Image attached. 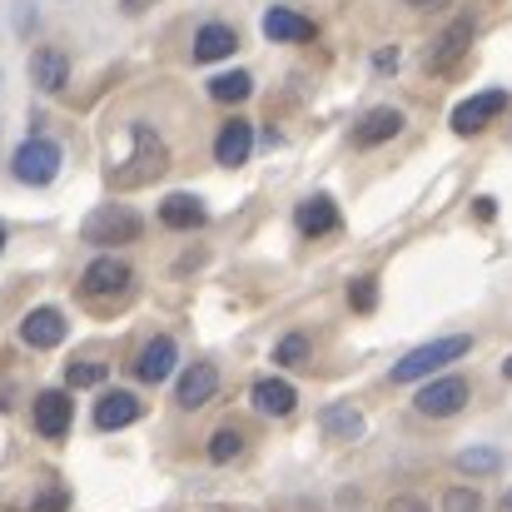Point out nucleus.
<instances>
[{
  "instance_id": "f257e3e1",
  "label": "nucleus",
  "mask_w": 512,
  "mask_h": 512,
  "mask_svg": "<svg viewBox=\"0 0 512 512\" xmlns=\"http://www.w3.org/2000/svg\"><path fill=\"white\" fill-rule=\"evenodd\" d=\"M468 348H473V339H468V334L423 343V348H413L408 358H398V363H393V383H418V378H428V373H438V368L458 363Z\"/></svg>"
},
{
  "instance_id": "f03ea898",
  "label": "nucleus",
  "mask_w": 512,
  "mask_h": 512,
  "mask_svg": "<svg viewBox=\"0 0 512 512\" xmlns=\"http://www.w3.org/2000/svg\"><path fill=\"white\" fill-rule=\"evenodd\" d=\"M165 170H170V150H165L160 130H155V125H135V155H130V170H115V184L140 189V184H155Z\"/></svg>"
},
{
  "instance_id": "7ed1b4c3",
  "label": "nucleus",
  "mask_w": 512,
  "mask_h": 512,
  "mask_svg": "<svg viewBox=\"0 0 512 512\" xmlns=\"http://www.w3.org/2000/svg\"><path fill=\"white\" fill-rule=\"evenodd\" d=\"M140 214L135 209H125V204H100L90 219H85V239L90 244H130V239H140Z\"/></svg>"
},
{
  "instance_id": "20e7f679",
  "label": "nucleus",
  "mask_w": 512,
  "mask_h": 512,
  "mask_svg": "<svg viewBox=\"0 0 512 512\" xmlns=\"http://www.w3.org/2000/svg\"><path fill=\"white\" fill-rule=\"evenodd\" d=\"M10 174L20 184H50L60 174V145L55 140H25L15 155H10Z\"/></svg>"
},
{
  "instance_id": "39448f33",
  "label": "nucleus",
  "mask_w": 512,
  "mask_h": 512,
  "mask_svg": "<svg viewBox=\"0 0 512 512\" xmlns=\"http://www.w3.org/2000/svg\"><path fill=\"white\" fill-rule=\"evenodd\" d=\"M463 403H468V378H453V373L423 383L418 398H413V408L423 418H453V413H463Z\"/></svg>"
},
{
  "instance_id": "423d86ee",
  "label": "nucleus",
  "mask_w": 512,
  "mask_h": 512,
  "mask_svg": "<svg viewBox=\"0 0 512 512\" xmlns=\"http://www.w3.org/2000/svg\"><path fill=\"white\" fill-rule=\"evenodd\" d=\"M130 284H135V274H130L125 259H95L85 269V279H80V294L85 299H120Z\"/></svg>"
},
{
  "instance_id": "0eeeda50",
  "label": "nucleus",
  "mask_w": 512,
  "mask_h": 512,
  "mask_svg": "<svg viewBox=\"0 0 512 512\" xmlns=\"http://www.w3.org/2000/svg\"><path fill=\"white\" fill-rule=\"evenodd\" d=\"M468 45H473V15H458V20L433 40V50H428V70H433V75L453 70V65L468 55Z\"/></svg>"
},
{
  "instance_id": "6e6552de",
  "label": "nucleus",
  "mask_w": 512,
  "mask_h": 512,
  "mask_svg": "<svg viewBox=\"0 0 512 512\" xmlns=\"http://www.w3.org/2000/svg\"><path fill=\"white\" fill-rule=\"evenodd\" d=\"M70 418H75V408H70V393L65 388H50V393L35 398V428H40V438L60 443L70 433Z\"/></svg>"
},
{
  "instance_id": "1a4fd4ad",
  "label": "nucleus",
  "mask_w": 512,
  "mask_h": 512,
  "mask_svg": "<svg viewBox=\"0 0 512 512\" xmlns=\"http://www.w3.org/2000/svg\"><path fill=\"white\" fill-rule=\"evenodd\" d=\"M214 388H219V368L214 363H189L174 383V403L179 408H204L214 398Z\"/></svg>"
},
{
  "instance_id": "9d476101",
  "label": "nucleus",
  "mask_w": 512,
  "mask_h": 512,
  "mask_svg": "<svg viewBox=\"0 0 512 512\" xmlns=\"http://www.w3.org/2000/svg\"><path fill=\"white\" fill-rule=\"evenodd\" d=\"M503 105H508L503 90H483V95H473V100H463V105L453 110V130H458V135H478L493 115H503Z\"/></svg>"
},
{
  "instance_id": "9b49d317",
  "label": "nucleus",
  "mask_w": 512,
  "mask_h": 512,
  "mask_svg": "<svg viewBox=\"0 0 512 512\" xmlns=\"http://www.w3.org/2000/svg\"><path fill=\"white\" fill-rule=\"evenodd\" d=\"M140 413H145V403H140L135 393L115 388V393H100V403H95V428H100V433H115V428H130Z\"/></svg>"
},
{
  "instance_id": "f8f14e48",
  "label": "nucleus",
  "mask_w": 512,
  "mask_h": 512,
  "mask_svg": "<svg viewBox=\"0 0 512 512\" xmlns=\"http://www.w3.org/2000/svg\"><path fill=\"white\" fill-rule=\"evenodd\" d=\"M20 339L30 343V348H55V343L65 339V314L60 309H30L25 324H20Z\"/></svg>"
},
{
  "instance_id": "ddd939ff",
  "label": "nucleus",
  "mask_w": 512,
  "mask_h": 512,
  "mask_svg": "<svg viewBox=\"0 0 512 512\" xmlns=\"http://www.w3.org/2000/svg\"><path fill=\"white\" fill-rule=\"evenodd\" d=\"M249 150H254V130H249V120H229L224 130H219V140H214V155H219V165H244L249 160Z\"/></svg>"
},
{
  "instance_id": "4468645a",
  "label": "nucleus",
  "mask_w": 512,
  "mask_h": 512,
  "mask_svg": "<svg viewBox=\"0 0 512 512\" xmlns=\"http://www.w3.org/2000/svg\"><path fill=\"white\" fill-rule=\"evenodd\" d=\"M299 229L309 234V239H319V234H334L339 229V204L329 199V194H314V199H304L299 204Z\"/></svg>"
},
{
  "instance_id": "2eb2a0df",
  "label": "nucleus",
  "mask_w": 512,
  "mask_h": 512,
  "mask_svg": "<svg viewBox=\"0 0 512 512\" xmlns=\"http://www.w3.org/2000/svg\"><path fill=\"white\" fill-rule=\"evenodd\" d=\"M254 408L269 413V418H284V413L299 408V393H294L284 378H259V383H254Z\"/></svg>"
},
{
  "instance_id": "dca6fc26",
  "label": "nucleus",
  "mask_w": 512,
  "mask_h": 512,
  "mask_svg": "<svg viewBox=\"0 0 512 512\" xmlns=\"http://www.w3.org/2000/svg\"><path fill=\"white\" fill-rule=\"evenodd\" d=\"M30 80H35V90H65L70 60H65L60 50H35V55H30Z\"/></svg>"
},
{
  "instance_id": "f3484780",
  "label": "nucleus",
  "mask_w": 512,
  "mask_h": 512,
  "mask_svg": "<svg viewBox=\"0 0 512 512\" xmlns=\"http://www.w3.org/2000/svg\"><path fill=\"white\" fill-rule=\"evenodd\" d=\"M174 358H179L174 339H150L145 343V353H140V363H135V373H140L145 383H165L170 368H174Z\"/></svg>"
},
{
  "instance_id": "a211bd4d",
  "label": "nucleus",
  "mask_w": 512,
  "mask_h": 512,
  "mask_svg": "<svg viewBox=\"0 0 512 512\" xmlns=\"http://www.w3.org/2000/svg\"><path fill=\"white\" fill-rule=\"evenodd\" d=\"M264 35H269V40H294V45H304V40H314L319 30H314V20H304V15H294V10H269V15H264Z\"/></svg>"
},
{
  "instance_id": "6ab92c4d",
  "label": "nucleus",
  "mask_w": 512,
  "mask_h": 512,
  "mask_svg": "<svg viewBox=\"0 0 512 512\" xmlns=\"http://www.w3.org/2000/svg\"><path fill=\"white\" fill-rule=\"evenodd\" d=\"M234 45H239V35L229 30V25H199V35H194V60H224V55H234Z\"/></svg>"
},
{
  "instance_id": "aec40b11",
  "label": "nucleus",
  "mask_w": 512,
  "mask_h": 512,
  "mask_svg": "<svg viewBox=\"0 0 512 512\" xmlns=\"http://www.w3.org/2000/svg\"><path fill=\"white\" fill-rule=\"evenodd\" d=\"M398 130H403V115L383 105V110H368V115L358 120V130H353V140H358V145H383V140H393Z\"/></svg>"
},
{
  "instance_id": "412c9836",
  "label": "nucleus",
  "mask_w": 512,
  "mask_h": 512,
  "mask_svg": "<svg viewBox=\"0 0 512 512\" xmlns=\"http://www.w3.org/2000/svg\"><path fill=\"white\" fill-rule=\"evenodd\" d=\"M160 219H165L170 229H204L209 209H204L194 194H170V199L160 204Z\"/></svg>"
},
{
  "instance_id": "4be33fe9",
  "label": "nucleus",
  "mask_w": 512,
  "mask_h": 512,
  "mask_svg": "<svg viewBox=\"0 0 512 512\" xmlns=\"http://www.w3.org/2000/svg\"><path fill=\"white\" fill-rule=\"evenodd\" d=\"M249 90H254L249 70H229V75H214V80H209V95H214L219 105H239V100H249Z\"/></svg>"
},
{
  "instance_id": "5701e85b",
  "label": "nucleus",
  "mask_w": 512,
  "mask_h": 512,
  "mask_svg": "<svg viewBox=\"0 0 512 512\" xmlns=\"http://www.w3.org/2000/svg\"><path fill=\"white\" fill-rule=\"evenodd\" d=\"M324 428L334 438H358L363 433V413L353 403H334V408H324Z\"/></svg>"
},
{
  "instance_id": "b1692460",
  "label": "nucleus",
  "mask_w": 512,
  "mask_h": 512,
  "mask_svg": "<svg viewBox=\"0 0 512 512\" xmlns=\"http://www.w3.org/2000/svg\"><path fill=\"white\" fill-rule=\"evenodd\" d=\"M458 468L473 473V478H488V473L503 468V453H498V448H463V453H458Z\"/></svg>"
},
{
  "instance_id": "393cba45",
  "label": "nucleus",
  "mask_w": 512,
  "mask_h": 512,
  "mask_svg": "<svg viewBox=\"0 0 512 512\" xmlns=\"http://www.w3.org/2000/svg\"><path fill=\"white\" fill-rule=\"evenodd\" d=\"M105 373H110V368H105L100 358H75V363L65 368V383H70V388H100Z\"/></svg>"
},
{
  "instance_id": "a878e982",
  "label": "nucleus",
  "mask_w": 512,
  "mask_h": 512,
  "mask_svg": "<svg viewBox=\"0 0 512 512\" xmlns=\"http://www.w3.org/2000/svg\"><path fill=\"white\" fill-rule=\"evenodd\" d=\"M274 358H279L284 368H299V363H309V339H304V334H289V339H279Z\"/></svg>"
},
{
  "instance_id": "bb28decb",
  "label": "nucleus",
  "mask_w": 512,
  "mask_h": 512,
  "mask_svg": "<svg viewBox=\"0 0 512 512\" xmlns=\"http://www.w3.org/2000/svg\"><path fill=\"white\" fill-rule=\"evenodd\" d=\"M443 512H483V498L473 488H448L443 493Z\"/></svg>"
},
{
  "instance_id": "cd10ccee",
  "label": "nucleus",
  "mask_w": 512,
  "mask_h": 512,
  "mask_svg": "<svg viewBox=\"0 0 512 512\" xmlns=\"http://www.w3.org/2000/svg\"><path fill=\"white\" fill-rule=\"evenodd\" d=\"M348 304H353L358 314H368V309L378 304V284H373V279H353V284H348Z\"/></svg>"
},
{
  "instance_id": "c85d7f7f",
  "label": "nucleus",
  "mask_w": 512,
  "mask_h": 512,
  "mask_svg": "<svg viewBox=\"0 0 512 512\" xmlns=\"http://www.w3.org/2000/svg\"><path fill=\"white\" fill-rule=\"evenodd\" d=\"M239 448H244V438H239L234 428H224V433H214V443H209V458H219V463H224V458H234Z\"/></svg>"
},
{
  "instance_id": "c756f323",
  "label": "nucleus",
  "mask_w": 512,
  "mask_h": 512,
  "mask_svg": "<svg viewBox=\"0 0 512 512\" xmlns=\"http://www.w3.org/2000/svg\"><path fill=\"white\" fill-rule=\"evenodd\" d=\"M65 503H70L65 493H50V498H35V508L30 512H65Z\"/></svg>"
},
{
  "instance_id": "7c9ffc66",
  "label": "nucleus",
  "mask_w": 512,
  "mask_h": 512,
  "mask_svg": "<svg viewBox=\"0 0 512 512\" xmlns=\"http://www.w3.org/2000/svg\"><path fill=\"white\" fill-rule=\"evenodd\" d=\"M388 512H428V503L408 493V498H393V503H388Z\"/></svg>"
},
{
  "instance_id": "2f4dec72",
  "label": "nucleus",
  "mask_w": 512,
  "mask_h": 512,
  "mask_svg": "<svg viewBox=\"0 0 512 512\" xmlns=\"http://www.w3.org/2000/svg\"><path fill=\"white\" fill-rule=\"evenodd\" d=\"M150 5H155V0H120L125 15H140V10H150Z\"/></svg>"
},
{
  "instance_id": "473e14b6",
  "label": "nucleus",
  "mask_w": 512,
  "mask_h": 512,
  "mask_svg": "<svg viewBox=\"0 0 512 512\" xmlns=\"http://www.w3.org/2000/svg\"><path fill=\"white\" fill-rule=\"evenodd\" d=\"M408 5H418V10H443L448 0H408Z\"/></svg>"
},
{
  "instance_id": "72a5a7b5",
  "label": "nucleus",
  "mask_w": 512,
  "mask_h": 512,
  "mask_svg": "<svg viewBox=\"0 0 512 512\" xmlns=\"http://www.w3.org/2000/svg\"><path fill=\"white\" fill-rule=\"evenodd\" d=\"M498 512H512V488L503 493V503H498Z\"/></svg>"
},
{
  "instance_id": "f704fd0d",
  "label": "nucleus",
  "mask_w": 512,
  "mask_h": 512,
  "mask_svg": "<svg viewBox=\"0 0 512 512\" xmlns=\"http://www.w3.org/2000/svg\"><path fill=\"white\" fill-rule=\"evenodd\" d=\"M503 378H512V353H508V358H503Z\"/></svg>"
},
{
  "instance_id": "c9c22d12",
  "label": "nucleus",
  "mask_w": 512,
  "mask_h": 512,
  "mask_svg": "<svg viewBox=\"0 0 512 512\" xmlns=\"http://www.w3.org/2000/svg\"><path fill=\"white\" fill-rule=\"evenodd\" d=\"M0 249H5V224H0Z\"/></svg>"
}]
</instances>
